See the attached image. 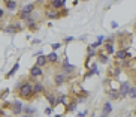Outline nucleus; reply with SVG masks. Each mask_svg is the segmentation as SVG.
I'll list each match as a JSON object with an SVG mask.
<instances>
[{"instance_id": "nucleus-5", "label": "nucleus", "mask_w": 136, "mask_h": 117, "mask_svg": "<svg viewBox=\"0 0 136 117\" xmlns=\"http://www.w3.org/2000/svg\"><path fill=\"white\" fill-rule=\"evenodd\" d=\"M47 60H48V57H45V56H39V57H37V66H43V65H45V63H47Z\"/></svg>"}, {"instance_id": "nucleus-27", "label": "nucleus", "mask_w": 136, "mask_h": 117, "mask_svg": "<svg viewBox=\"0 0 136 117\" xmlns=\"http://www.w3.org/2000/svg\"><path fill=\"white\" fill-rule=\"evenodd\" d=\"M100 117H106V114H103V116H100Z\"/></svg>"}, {"instance_id": "nucleus-17", "label": "nucleus", "mask_w": 136, "mask_h": 117, "mask_svg": "<svg viewBox=\"0 0 136 117\" xmlns=\"http://www.w3.org/2000/svg\"><path fill=\"white\" fill-rule=\"evenodd\" d=\"M129 95H130V98L136 99V87H132V89H130V92H129Z\"/></svg>"}, {"instance_id": "nucleus-22", "label": "nucleus", "mask_w": 136, "mask_h": 117, "mask_svg": "<svg viewBox=\"0 0 136 117\" xmlns=\"http://www.w3.org/2000/svg\"><path fill=\"white\" fill-rule=\"evenodd\" d=\"M100 59H102V62H103V63H108V57H106V56H100Z\"/></svg>"}, {"instance_id": "nucleus-4", "label": "nucleus", "mask_w": 136, "mask_h": 117, "mask_svg": "<svg viewBox=\"0 0 136 117\" xmlns=\"http://www.w3.org/2000/svg\"><path fill=\"white\" fill-rule=\"evenodd\" d=\"M30 74H31V77H41V75H42V69H41V66H37V65H36L35 68H31Z\"/></svg>"}, {"instance_id": "nucleus-24", "label": "nucleus", "mask_w": 136, "mask_h": 117, "mask_svg": "<svg viewBox=\"0 0 136 117\" xmlns=\"http://www.w3.org/2000/svg\"><path fill=\"white\" fill-rule=\"evenodd\" d=\"M53 48H54V50H57V48H60V44H54V45H53Z\"/></svg>"}, {"instance_id": "nucleus-14", "label": "nucleus", "mask_w": 136, "mask_h": 117, "mask_svg": "<svg viewBox=\"0 0 136 117\" xmlns=\"http://www.w3.org/2000/svg\"><path fill=\"white\" fill-rule=\"evenodd\" d=\"M126 56H127V51H126V50H121V51L117 53V57H118V59H124Z\"/></svg>"}, {"instance_id": "nucleus-2", "label": "nucleus", "mask_w": 136, "mask_h": 117, "mask_svg": "<svg viewBox=\"0 0 136 117\" xmlns=\"http://www.w3.org/2000/svg\"><path fill=\"white\" fill-rule=\"evenodd\" d=\"M130 84L127 83V81H124L123 84H121V89H120V98H124V96H127L129 95V92H130Z\"/></svg>"}, {"instance_id": "nucleus-10", "label": "nucleus", "mask_w": 136, "mask_h": 117, "mask_svg": "<svg viewBox=\"0 0 136 117\" xmlns=\"http://www.w3.org/2000/svg\"><path fill=\"white\" fill-rule=\"evenodd\" d=\"M109 98L111 99H118L120 98V92H117V90H109Z\"/></svg>"}, {"instance_id": "nucleus-18", "label": "nucleus", "mask_w": 136, "mask_h": 117, "mask_svg": "<svg viewBox=\"0 0 136 117\" xmlns=\"http://www.w3.org/2000/svg\"><path fill=\"white\" fill-rule=\"evenodd\" d=\"M18 66H20V65H18V63H17V65L14 66V69H12L11 72H9V75H8V77H11V75H14V74H15V72H17V69H18Z\"/></svg>"}, {"instance_id": "nucleus-11", "label": "nucleus", "mask_w": 136, "mask_h": 117, "mask_svg": "<svg viewBox=\"0 0 136 117\" xmlns=\"http://www.w3.org/2000/svg\"><path fill=\"white\" fill-rule=\"evenodd\" d=\"M111 111H112V105L109 104V102H106L105 107H103V114H109Z\"/></svg>"}, {"instance_id": "nucleus-7", "label": "nucleus", "mask_w": 136, "mask_h": 117, "mask_svg": "<svg viewBox=\"0 0 136 117\" xmlns=\"http://www.w3.org/2000/svg\"><path fill=\"white\" fill-rule=\"evenodd\" d=\"M51 5H53L54 8H63L64 6V0H53Z\"/></svg>"}, {"instance_id": "nucleus-28", "label": "nucleus", "mask_w": 136, "mask_h": 117, "mask_svg": "<svg viewBox=\"0 0 136 117\" xmlns=\"http://www.w3.org/2000/svg\"><path fill=\"white\" fill-rule=\"evenodd\" d=\"M23 117H29V116H27V114H25V116H23Z\"/></svg>"}, {"instance_id": "nucleus-6", "label": "nucleus", "mask_w": 136, "mask_h": 117, "mask_svg": "<svg viewBox=\"0 0 136 117\" xmlns=\"http://www.w3.org/2000/svg\"><path fill=\"white\" fill-rule=\"evenodd\" d=\"M6 8H8L9 11H14V9L17 8V3H15L14 0H6Z\"/></svg>"}, {"instance_id": "nucleus-3", "label": "nucleus", "mask_w": 136, "mask_h": 117, "mask_svg": "<svg viewBox=\"0 0 136 117\" xmlns=\"http://www.w3.org/2000/svg\"><path fill=\"white\" fill-rule=\"evenodd\" d=\"M12 111H14V114H20V113L23 111V104H21L20 101H15V102L12 104Z\"/></svg>"}, {"instance_id": "nucleus-20", "label": "nucleus", "mask_w": 136, "mask_h": 117, "mask_svg": "<svg viewBox=\"0 0 136 117\" xmlns=\"http://www.w3.org/2000/svg\"><path fill=\"white\" fill-rule=\"evenodd\" d=\"M51 113H53V108H51V107H48L47 110H45V114H47V116H49Z\"/></svg>"}, {"instance_id": "nucleus-19", "label": "nucleus", "mask_w": 136, "mask_h": 117, "mask_svg": "<svg viewBox=\"0 0 136 117\" xmlns=\"http://www.w3.org/2000/svg\"><path fill=\"white\" fill-rule=\"evenodd\" d=\"M25 114H33V113H35V108H25Z\"/></svg>"}, {"instance_id": "nucleus-8", "label": "nucleus", "mask_w": 136, "mask_h": 117, "mask_svg": "<svg viewBox=\"0 0 136 117\" xmlns=\"http://www.w3.org/2000/svg\"><path fill=\"white\" fill-rule=\"evenodd\" d=\"M63 81H64V75H63V74H57V75H55V84H57V86H60Z\"/></svg>"}, {"instance_id": "nucleus-12", "label": "nucleus", "mask_w": 136, "mask_h": 117, "mask_svg": "<svg viewBox=\"0 0 136 117\" xmlns=\"http://www.w3.org/2000/svg\"><path fill=\"white\" fill-rule=\"evenodd\" d=\"M48 62H51V63L57 62V54H55V53H51V54L48 56Z\"/></svg>"}, {"instance_id": "nucleus-1", "label": "nucleus", "mask_w": 136, "mask_h": 117, "mask_svg": "<svg viewBox=\"0 0 136 117\" xmlns=\"http://www.w3.org/2000/svg\"><path fill=\"white\" fill-rule=\"evenodd\" d=\"M31 93H33V84L24 83L23 86L20 87V96H21V98H29Z\"/></svg>"}, {"instance_id": "nucleus-13", "label": "nucleus", "mask_w": 136, "mask_h": 117, "mask_svg": "<svg viewBox=\"0 0 136 117\" xmlns=\"http://www.w3.org/2000/svg\"><path fill=\"white\" fill-rule=\"evenodd\" d=\"M47 99H48V102H49L51 105H54L55 102H57V101H55V96H54V95H48Z\"/></svg>"}, {"instance_id": "nucleus-25", "label": "nucleus", "mask_w": 136, "mask_h": 117, "mask_svg": "<svg viewBox=\"0 0 136 117\" xmlns=\"http://www.w3.org/2000/svg\"><path fill=\"white\" fill-rule=\"evenodd\" d=\"M72 39H73V38H72V36H67V38H66V42H70Z\"/></svg>"}, {"instance_id": "nucleus-29", "label": "nucleus", "mask_w": 136, "mask_h": 117, "mask_svg": "<svg viewBox=\"0 0 136 117\" xmlns=\"http://www.w3.org/2000/svg\"><path fill=\"white\" fill-rule=\"evenodd\" d=\"M55 117H63V116H55Z\"/></svg>"}, {"instance_id": "nucleus-26", "label": "nucleus", "mask_w": 136, "mask_h": 117, "mask_svg": "<svg viewBox=\"0 0 136 117\" xmlns=\"http://www.w3.org/2000/svg\"><path fill=\"white\" fill-rule=\"evenodd\" d=\"M84 116H85V114H79V116H78V117H84Z\"/></svg>"}, {"instance_id": "nucleus-15", "label": "nucleus", "mask_w": 136, "mask_h": 117, "mask_svg": "<svg viewBox=\"0 0 136 117\" xmlns=\"http://www.w3.org/2000/svg\"><path fill=\"white\" fill-rule=\"evenodd\" d=\"M47 15L49 17V18H59V14H57V12H54V11H48Z\"/></svg>"}, {"instance_id": "nucleus-16", "label": "nucleus", "mask_w": 136, "mask_h": 117, "mask_svg": "<svg viewBox=\"0 0 136 117\" xmlns=\"http://www.w3.org/2000/svg\"><path fill=\"white\" fill-rule=\"evenodd\" d=\"M106 53H108V54H112V53H114V47L109 42L106 44Z\"/></svg>"}, {"instance_id": "nucleus-23", "label": "nucleus", "mask_w": 136, "mask_h": 117, "mask_svg": "<svg viewBox=\"0 0 136 117\" xmlns=\"http://www.w3.org/2000/svg\"><path fill=\"white\" fill-rule=\"evenodd\" d=\"M88 54L90 56H94V50H93V47H90V48H88Z\"/></svg>"}, {"instance_id": "nucleus-9", "label": "nucleus", "mask_w": 136, "mask_h": 117, "mask_svg": "<svg viewBox=\"0 0 136 117\" xmlns=\"http://www.w3.org/2000/svg\"><path fill=\"white\" fill-rule=\"evenodd\" d=\"M42 90H43V86H42L41 83H36V84H33V92H36V93H41Z\"/></svg>"}, {"instance_id": "nucleus-21", "label": "nucleus", "mask_w": 136, "mask_h": 117, "mask_svg": "<svg viewBox=\"0 0 136 117\" xmlns=\"http://www.w3.org/2000/svg\"><path fill=\"white\" fill-rule=\"evenodd\" d=\"M67 108H69V111H75V108H76V105H75V104H70L69 107H67Z\"/></svg>"}]
</instances>
